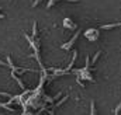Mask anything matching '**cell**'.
I'll list each match as a JSON object with an SVG mask.
<instances>
[{
    "mask_svg": "<svg viewBox=\"0 0 121 115\" xmlns=\"http://www.w3.org/2000/svg\"><path fill=\"white\" fill-rule=\"evenodd\" d=\"M76 38H78V35H75V37L72 38V41H70L69 44H66V45H63V48H70V46H72V44H73V42L76 41Z\"/></svg>",
    "mask_w": 121,
    "mask_h": 115,
    "instance_id": "cell-1",
    "label": "cell"
},
{
    "mask_svg": "<svg viewBox=\"0 0 121 115\" xmlns=\"http://www.w3.org/2000/svg\"><path fill=\"white\" fill-rule=\"evenodd\" d=\"M0 65H3V66H6L7 63H4V62H1V60H0Z\"/></svg>",
    "mask_w": 121,
    "mask_h": 115,
    "instance_id": "cell-4",
    "label": "cell"
},
{
    "mask_svg": "<svg viewBox=\"0 0 121 115\" xmlns=\"http://www.w3.org/2000/svg\"><path fill=\"white\" fill-rule=\"evenodd\" d=\"M39 1H41V0H35V1H34V4H32V6H34V7H35V6H37V4H38V3H39Z\"/></svg>",
    "mask_w": 121,
    "mask_h": 115,
    "instance_id": "cell-3",
    "label": "cell"
},
{
    "mask_svg": "<svg viewBox=\"0 0 121 115\" xmlns=\"http://www.w3.org/2000/svg\"><path fill=\"white\" fill-rule=\"evenodd\" d=\"M0 18H4V16H3V14H0Z\"/></svg>",
    "mask_w": 121,
    "mask_h": 115,
    "instance_id": "cell-5",
    "label": "cell"
},
{
    "mask_svg": "<svg viewBox=\"0 0 121 115\" xmlns=\"http://www.w3.org/2000/svg\"><path fill=\"white\" fill-rule=\"evenodd\" d=\"M120 110H121V104H118V105H117V108H116V112H114V115H118Z\"/></svg>",
    "mask_w": 121,
    "mask_h": 115,
    "instance_id": "cell-2",
    "label": "cell"
}]
</instances>
